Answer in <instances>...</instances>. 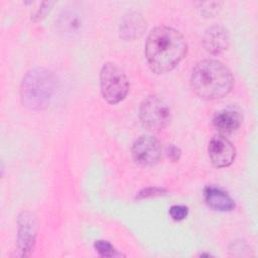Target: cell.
<instances>
[{"mask_svg": "<svg viewBox=\"0 0 258 258\" xmlns=\"http://www.w3.org/2000/svg\"><path fill=\"white\" fill-rule=\"evenodd\" d=\"M204 48L213 55L221 54L226 51L230 44V36L228 30L221 25H213L209 27L202 39Z\"/></svg>", "mask_w": 258, "mask_h": 258, "instance_id": "9", "label": "cell"}, {"mask_svg": "<svg viewBox=\"0 0 258 258\" xmlns=\"http://www.w3.org/2000/svg\"><path fill=\"white\" fill-rule=\"evenodd\" d=\"M183 35L168 26H157L150 31L145 43V56L150 70L164 74L173 70L186 55Z\"/></svg>", "mask_w": 258, "mask_h": 258, "instance_id": "1", "label": "cell"}, {"mask_svg": "<svg viewBox=\"0 0 258 258\" xmlns=\"http://www.w3.org/2000/svg\"><path fill=\"white\" fill-rule=\"evenodd\" d=\"M131 153L137 164L151 166L160 160L162 147L155 137L151 135H141L132 144Z\"/></svg>", "mask_w": 258, "mask_h": 258, "instance_id": "6", "label": "cell"}, {"mask_svg": "<svg viewBox=\"0 0 258 258\" xmlns=\"http://www.w3.org/2000/svg\"><path fill=\"white\" fill-rule=\"evenodd\" d=\"M242 124L241 114L233 109H224L217 112L213 118L214 127L221 133L229 134L238 130Z\"/></svg>", "mask_w": 258, "mask_h": 258, "instance_id": "11", "label": "cell"}, {"mask_svg": "<svg viewBox=\"0 0 258 258\" xmlns=\"http://www.w3.org/2000/svg\"><path fill=\"white\" fill-rule=\"evenodd\" d=\"M163 191V189L161 188H157V187H149V188H145L142 191H140L138 194V198H147V197H152V196H156V195H160Z\"/></svg>", "mask_w": 258, "mask_h": 258, "instance_id": "19", "label": "cell"}, {"mask_svg": "<svg viewBox=\"0 0 258 258\" xmlns=\"http://www.w3.org/2000/svg\"><path fill=\"white\" fill-rule=\"evenodd\" d=\"M60 25L66 32H75L80 27V19L76 13H64V15L60 17Z\"/></svg>", "mask_w": 258, "mask_h": 258, "instance_id": "14", "label": "cell"}, {"mask_svg": "<svg viewBox=\"0 0 258 258\" xmlns=\"http://www.w3.org/2000/svg\"><path fill=\"white\" fill-rule=\"evenodd\" d=\"M100 87L103 98L110 104H117L127 96L129 81L117 64L107 62L100 72Z\"/></svg>", "mask_w": 258, "mask_h": 258, "instance_id": "4", "label": "cell"}, {"mask_svg": "<svg viewBox=\"0 0 258 258\" xmlns=\"http://www.w3.org/2000/svg\"><path fill=\"white\" fill-rule=\"evenodd\" d=\"M166 153H167V156L172 160V161H178L179 158H180V155H181V151L180 149L173 145V144H168L167 147H166Z\"/></svg>", "mask_w": 258, "mask_h": 258, "instance_id": "18", "label": "cell"}, {"mask_svg": "<svg viewBox=\"0 0 258 258\" xmlns=\"http://www.w3.org/2000/svg\"><path fill=\"white\" fill-rule=\"evenodd\" d=\"M96 251L103 257H116L121 254L113 247V245L105 240H97L94 243Z\"/></svg>", "mask_w": 258, "mask_h": 258, "instance_id": "13", "label": "cell"}, {"mask_svg": "<svg viewBox=\"0 0 258 258\" xmlns=\"http://www.w3.org/2000/svg\"><path fill=\"white\" fill-rule=\"evenodd\" d=\"M169 215L174 221H181L188 215V208L183 205H174L169 209Z\"/></svg>", "mask_w": 258, "mask_h": 258, "instance_id": "15", "label": "cell"}, {"mask_svg": "<svg viewBox=\"0 0 258 258\" xmlns=\"http://www.w3.org/2000/svg\"><path fill=\"white\" fill-rule=\"evenodd\" d=\"M17 249L20 256H28L34 248L37 235V220L29 211H23L17 220Z\"/></svg>", "mask_w": 258, "mask_h": 258, "instance_id": "7", "label": "cell"}, {"mask_svg": "<svg viewBox=\"0 0 258 258\" xmlns=\"http://www.w3.org/2000/svg\"><path fill=\"white\" fill-rule=\"evenodd\" d=\"M199 5L201 6V11L203 15L212 16L219 10L222 2H202L199 3Z\"/></svg>", "mask_w": 258, "mask_h": 258, "instance_id": "16", "label": "cell"}, {"mask_svg": "<svg viewBox=\"0 0 258 258\" xmlns=\"http://www.w3.org/2000/svg\"><path fill=\"white\" fill-rule=\"evenodd\" d=\"M204 197L207 205L216 211L229 212L235 208L233 199L219 187L207 186L204 189Z\"/></svg>", "mask_w": 258, "mask_h": 258, "instance_id": "12", "label": "cell"}, {"mask_svg": "<svg viewBox=\"0 0 258 258\" xmlns=\"http://www.w3.org/2000/svg\"><path fill=\"white\" fill-rule=\"evenodd\" d=\"M139 119L146 129L157 132L169 124L170 109L159 97L148 96L139 106Z\"/></svg>", "mask_w": 258, "mask_h": 258, "instance_id": "5", "label": "cell"}, {"mask_svg": "<svg viewBox=\"0 0 258 258\" xmlns=\"http://www.w3.org/2000/svg\"><path fill=\"white\" fill-rule=\"evenodd\" d=\"M55 78L48 69L37 67L28 71L20 85L22 105L31 111H40L47 107L54 92Z\"/></svg>", "mask_w": 258, "mask_h": 258, "instance_id": "3", "label": "cell"}, {"mask_svg": "<svg viewBox=\"0 0 258 258\" xmlns=\"http://www.w3.org/2000/svg\"><path fill=\"white\" fill-rule=\"evenodd\" d=\"M146 29V21L138 12L125 15L120 25V36L125 40H134L140 37Z\"/></svg>", "mask_w": 258, "mask_h": 258, "instance_id": "10", "label": "cell"}, {"mask_svg": "<svg viewBox=\"0 0 258 258\" xmlns=\"http://www.w3.org/2000/svg\"><path fill=\"white\" fill-rule=\"evenodd\" d=\"M209 157L216 167H226L233 163L236 149L232 142L223 135H215L209 142Z\"/></svg>", "mask_w": 258, "mask_h": 258, "instance_id": "8", "label": "cell"}, {"mask_svg": "<svg viewBox=\"0 0 258 258\" xmlns=\"http://www.w3.org/2000/svg\"><path fill=\"white\" fill-rule=\"evenodd\" d=\"M234 84L231 71L216 59H204L192 69L190 86L202 99L216 100L227 96Z\"/></svg>", "mask_w": 258, "mask_h": 258, "instance_id": "2", "label": "cell"}, {"mask_svg": "<svg viewBox=\"0 0 258 258\" xmlns=\"http://www.w3.org/2000/svg\"><path fill=\"white\" fill-rule=\"evenodd\" d=\"M53 4L54 2H43L40 5V7L37 9V11L32 15L31 19H33V21H39L42 18H44L45 15L50 11Z\"/></svg>", "mask_w": 258, "mask_h": 258, "instance_id": "17", "label": "cell"}]
</instances>
